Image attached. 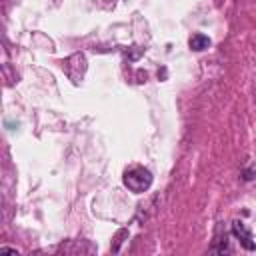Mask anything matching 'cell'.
Masks as SVG:
<instances>
[{
	"instance_id": "cell-2",
	"label": "cell",
	"mask_w": 256,
	"mask_h": 256,
	"mask_svg": "<svg viewBox=\"0 0 256 256\" xmlns=\"http://www.w3.org/2000/svg\"><path fill=\"white\" fill-rule=\"evenodd\" d=\"M62 70L68 74V78L72 82H80L84 78V74H86V56L80 54V52L72 54L70 58L62 60Z\"/></svg>"
},
{
	"instance_id": "cell-5",
	"label": "cell",
	"mask_w": 256,
	"mask_h": 256,
	"mask_svg": "<svg viewBox=\"0 0 256 256\" xmlns=\"http://www.w3.org/2000/svg\"><path fill=\"white\" fill-rule=\"evenodd\" d=\"M0 252H10V254H18V252H16V248H8V246H2V248H0Z\"/></svg>"
},
{
	"instance_id": "cell-1",
	"label": "cell",
	"mask_w": 256,
	"mask_h": 256,
	"mask_svg": "<svg viewBox=\"0 0 256 256\" xmlns=\"http://www.w3.org/2000/svg\"><path fill=\"white\" fill-rule=\"evenodd\" d=\"M152 180H154L152 172H150L148 168H144V166H132V168H128V170L124 172V176H122L124 186H126L130 192H134V194L146 192V190L152 186Z\"/></svg>"
},
{
	"instance_id": "cell-4",
	"label": "cell",
	"mask_w": 256,
	"mask_h": 256,
	"mask_svg": "<svg viewBox=\"0 0 256 256\" xmlns=\"http://www.w3.org/2000/svg\"><path fill=\"white\" fill-rule=\"evenodd\" d=\"M188 46H190L194 52H202V50H206V48L210 46V38H208L206 34H202V32H196V34L190 36Z\"/></svg>"
},
{
	"instance_id": "cell-3",
	"label": "cell",
	"mask_w": 256,
	"mask_h": 256,
	"mask_svg": "<svg viewBox=\"0 0 256 256\" xmlns=\"http://www.w3.org/2000/svg\"><path fill=\"white\" fill-rule=\"evenodd\" d=\"M232 234L240 240V244H242L246 250H254V248H256V244H254V240H252V232H250V228H248L242 220H234V222H232Z\"/></svg>"
}]
</instances>
